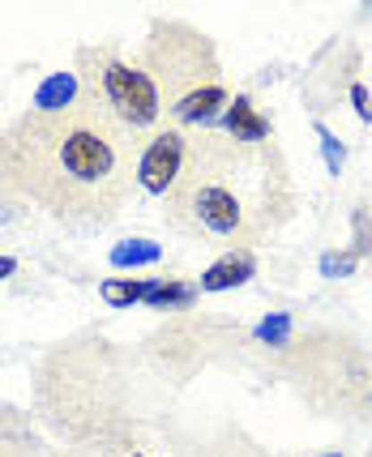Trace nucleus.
Wrapping results in <instances>:
<instances>
[{"mask_svg": "<svg viewBox=\"0 0 372 457\" xmlns=\"http://www.w3.org/2000/svg\"><path fill=\"white\" fill-rule=\"evenodd\" d=\"M138 145L141 137L86 99L73 69H60L0 129V197L73 231H103L133 201Z\"/></svg>", "mask_w": 372, "mask_h": 457, "instance_id": "f257e3e1", "label": "nucleus"}, {"mask_svg": "<svg viewBox=\"0 0 372 457\" xmlns=\"http://www.w3.org/2000/svg\"><path fill=\"white\" fill-rule=\"evenodd\" d=\"M300 188L278 137L240 141L223 129L193 133L163 222L218 253H257L295 219Z\"/></svg>", "mask_w": 372, "mask_h": 457, "instance_id": "f03ea898", "label": "nucleus"}, {"mask_svg": "<svg viewBox=\"0 0 372 457\" xmlns=\"http://www.w3.org/2000/svg\"><path fill=\"white\" fill-rule=\"evenodd\" d=\"M150 380L158 377L141 351L112 342L103 329H81L35 359L30 415L60 453H107L150 436Z\"/></svg>", "mask_w": 372, "mask_h": 457, "instance_id": "7ed1b4c3", "label": "nucleus"}, {"mask_svg": "<svg viewBox=\"0 0 372 457\" xmlns=\"http://www.w3.org/2000/svg\"><path fill=\"white\" fill-rule=\"evenodd\" d=\"M266 372L283 380L304 411L334 423H372V346L338 325H304Z\"/></svg>", "mask_w": 372, "mask_h": 457, "instance_id": "20e7f679", "label": "nucleus"}, {"mask_svg": "<svg viewBox=\"0 0 372 457\" xmlns=\"http://www.w3.org/2000/svg\"><path fill=\"white\" fill-rule=\"evenodd\" d=\"M138 60L163 99V112H167L163 124H176L184 133L218 129L235 90L218 60V43L201 26H193L189 18L158 13L146 26Z\"/></svg>", "mask_w": 372, "mask_h": 457, "instance_id": "39448f33", "label": "nucleus"}, {"mask_svg": "<svg viewBox=\"0 0 372 457\" xmlns=\"http://www.w3.org/2000/svg\"><path fill=\"white\" fill-rule=\"evenodd\" d=\"M141 359L163 385L184 389L215 363H235V359H253V329L235 317H218V312H176L163 317L141 338Z\"/></svg>", "mask_w": 372, "mask_h": 457, "instance_id": "423d86ee", "label": "nucleus"}, {"mask_svg": "<svg viewBox=\"0 0 372 457\" xmlns=\"http://www.w3.org/2000/svg\"><path fill=\"white\" fill-rule=\"evenodd\" d=\"M69 69L78 73L86 99L98 103L112 120H120L133 137H150L158 124L167 120L150 73H146L141 60L129 56L120 43H112V39L78 43Z\"/></svg>", "mask_w": 372, "mask_h": 457, "instance_id": "0eeeda50", "label": "nucleus"}, {"mask_svg": "<svg viewBox=\"0 0 372 457\" xmlns=\"http://www.w3.org/2000/svg\"><path fill=\"white\" fill-rule=\"evenodd\" d=\"M189 141L193 133H184L176 124H158L150 137H141L138 145V188L146 197L163 201L172 188H176L180 171H184V159H189Z\"/></svg>", "mask_w": 372, "mask_h": 457, "instance_id": "6e6552de", "label": "nucleus"}, {"mask_svg": "<svg viewBox=\"0 0 372 457\" xmlns=\"http://www.w3.org/2000/svg\"><path fill=\"white\" fill-rule=\"evenodd\" d=\"M167 449H172V457H275L235 419H223V423L206 428V432H180V428H172L167 432Z\"/></svg>", "mask_w": 372, "mask_h": 457, "instance_id": "1a4fd4ad", "label": "nucleus"}, {"mask_svg": "<svg viewBox=\"0 0 372 457\" xmlns=\"http://www.w3.org/2000/svg\"><path fill=\"white\" fill-rule=\"evenodd\" d=\"M0 457H52L39 423L0 402Z\"/></svg>", "mask_w": 372, "mask_h": 457, "instance_id": "9d476101", "label": "nucleus"}, {"mask_svg": "<svg viewBox=\"0 0 372 457\" xmlns=\"http://www.w3.org/2000/svg\"><path fill=\"white\" fill-rule=\"evenodd\" d=\"M257 274V253H218V261L197 278L201 291H232Z\"/></svg>", "mask_w": 372, "mask_h": 457, "instance_id": "9b49d317", "label": "nucleus"}, {"mask_svg": "<svg viewBox=\"0 0 372 457\" xmlns=\"http://www.w3.org/2000/svg\"><path fill=\"white\" fill-rule=\"evenodd\" d=\"M197 295H201V287H197V282H189V278H150L146 308L176 317V312H189V308H197Z\"/></svg>", "mask_w": 372, "mask_h": 457, "instance_id": "f8f14e48", "label": "nucleus"}, {"mask_svg": "<svg viewBox=\"0 0 372 457\" xmlns=\"http://www.w3.org/2000/svg\"><path fill=\"white\" fill-rule=\"evenodd\" d=\"M107 261L116 270H138V265H158L163 261V244L155 239H120L116 248L107 253Z\"/></svg>", "mask_w": 372, "mask_h": 457, "instance_id": "ddd939ff", "label": "nucleus"}, {"mask_svg": "<svg viewBox=\"0 0 372 457\" xmlns=\"http://www.w3.org/2000/svg\"><path fill=\"white\" fill-rule=\"evenodd\" d=\"M146 291H150V278H103L98 282V299L112 303V308L146 303Z\"/></svg>", "mask_w": 372, "mask_h": 457, "instance_id": "4468645a", "label": "nucleus"}, {"mask_svg": "<svg viewBox=\"0 0 372 457\" xmlns=\"http://www.w3.org/2000/svg\"><path fill=\"white\" fill-rule=\"evenodd\" d=\"M275 457H359L351 445H317V449H283Z\"/></svg>", "mask_w": 372, "mask_h": 457, "instance_id": "2eb2a0df", "label": "nucleus"}, {"mask_svg": "<svg viewBox=\"0 0 372 457\" xmlns=\"http://www.w3.org/2000/svg\"><path fill=\"white\" fill-rule=\"evenodd\" d=\"M18 265H21V261L13 257V253H0V282L13 278V274H18Z\"/></svg>", "mask_w": 372, "mask_h": 457, "instance_id": "dca6fc26", "label": "nucleus"}, {"mask_svg": "<svg viewBox=\"0 0 372 457\" xmlns=\"http://www.w3.org/2000/svg\"><path fill=\"white\" fill-rule=\"evenodd\" d=\"M52 457H116V453L107 449V453H52Z\"/></svg>", "mask_w": 372, "mask_h": 457, "instance_id": "f3484780", "label": "nucleus"}, {"mask_svg": "<svg viewBox=\"0 0 372 457\" xmlns=\"http://www.w3.org/2000/svg\"><path fill=\"white\" fill-rule=\"evenodd\" d=\"M359 457H372V440H368V449H364V453H359Z\"/></svg>", "mask_w": 372, "mask_h": 457, "instance_id": "a211bd4d", "label": "nucleus"}]
</instances>
